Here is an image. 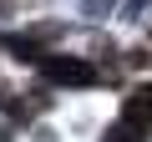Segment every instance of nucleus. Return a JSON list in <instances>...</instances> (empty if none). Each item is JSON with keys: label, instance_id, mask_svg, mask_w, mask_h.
Segmentation results:
<instances>
[{"label": "nucleus", "instance_id": "f257e3e1", "mask_svg": "<svg viewBox=\"0 0 152 142\" xmlns=\"http://www.w3.org/2000/svg\"><path fill=\"white\" fill-rule=\"evenodd\" d=\"M41 71H46V81H56V86H91L96 81V71L86 61H76V56H46Z\"/></svg>", "mask_w": 152, "mask_h": 142}, {"label": "nucleus", "instance_id": "f03ea898", "mask_svg": "<svg viewBox=\"0 0 152 142\" xmlns=\"http://www.w3.org/2000/svg\"><path fill=\"white\" fill-rule=\"evenodd\" d=\"M102 142H147V127H137V122H117V127H107Z\"/></svg>", "mask_w": 152, "mask_h": 142}, {"label": "nucleus", "instance_id": "7ed1b4c3", "mask_svg": "<svg viewBox=\"0 0 152 142\" xmlns=\"http://www.w3.org/2000/svg\"><path fill=\"white\" fill-rule=\"evenodd\" d=\"M127 122H147V127H152V91H137V97L127 102Z\"/></svg>", "mask_w": 152, "mask_h": 142}]
</instances>
